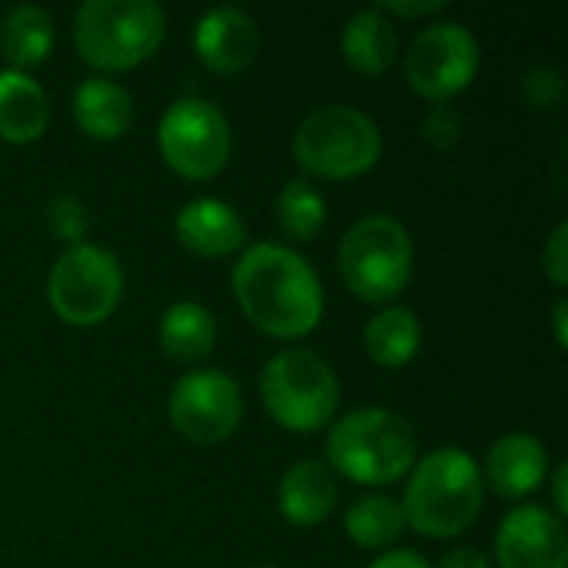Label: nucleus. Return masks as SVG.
<instances>
[{"instance_id":"13","label":"nucleus","mask_w":568,"mask_h":568,"mask_svg":"<svg viewBox=\"0 0 568 568\" xmlns=\"http://www.w3.org/2000/svg\"><path fill=\"white\" fill-rule=\"evenodd\" d=\"M193 50L210 73L236 77L256 60L260 50L256 20L240 7H213L200 17L193 30Z\"/></svg>"},{"instance_id":"29","label":"nucleus","mask_w":568,"mask_h":568,"mask_svg":"<svg viewBox=\"0 0 568 568\" xmlns=\"http://www.w3.org/2000/svg\"><path fill=\"white\" fill-rule=\"evenodd\" d=\"M446 7H449L446 0H416V3H413V0H409V3H406V0H379V3L373 7V10H376V13H383L386 20H389V17H406V20H419V17H433V13H443Z\"/></svg>"},{"instance_id":"8","label":"nucleus","mask_w":568,"mask_h":568,"mask_svg":"<svg viewBox=\"0 0 568 568\" xmlns=\"http://www.w3.org/2000/svg\"><path fill=\"white\" fill-rule=\"evenodd\" d=\"M123 296V266L120 260L97 246L80 243L67 246L47 280V300L50 310L77 329L100 326L113 316Z\"/></svg>"},{"instance_id":"15","label":"nucleus","mask_w":568,"mask_h":568,"mask_svg":"<svg viewBox=\"0 0 568 568\" xmlns=\"http://www.w3.org/2000/svg\"><path fill=\"white\" fill-rule=\"evenodd\" d=\"M546 476H549V449L529 433H509L493 443L486 456L483 483L489 479L493 493L516 503L532 496L546 483Z\"/></svg>"},{"instance_id":"25","label":"nucleus","mask_w":568,"mask_h":568,"mask_svg":"<svg viewBox=\"0 0 568 568\" xmlns=\"http://www.w3.org/2000/svg\"><path fill=\"white\" fill-rule=\"evenodd\" d=\"M47 226L67 246H80L90 233V210L77 196L60 193L47 203Z\"/></svg>"},{"instance_id":"31","label":"nucleus","mask_w":568,"mask_h":568,"mask_svg":"<svg viewBox=\"0 0 568 568\" xmlns=\"http://www.w3.org/2000/svg\"><path fill=\"white\" fill-rule=\"evenodd\" d=\"M369 568H433L426 556L413 552V549H396V552H383Z\"/></svg>"},{"instance_id":"1","label":"nucleus","mask_w":568,"mask_h":568,"mask_svg":"<svg viewBox=\"0 0 568 568\" xmlns=\"http://www.w3.org/2000/svg\"><path fill=\"white\" fill-rule=\"evenodd\" d=\"M233 296L243 316L273 339H303L323 320V283L290 246L256 243L233 266Z\"/></svg>"},{"instance_id":"14","label":"nucleus","mask_w":568,"mask_h":568,"mask_svg":"<svg viewBox=\"0 0 568 568\" xmlns=\"http://www.w3.org/2000/svg\"><path fill=\"white\" fill-rule=\"evenodd\" d=\"M173 230H176L180 246L200 260H223L246 246V223L240 210L216 196L190 200L176 213Z\"/></svg>"},{"instance_id":"20","label":"nucleus","mask_w":568,"mask_h":568,"mask_svg":"<svg viewBox=\"0 0 568 568\" xmlns=\"http://www.w3.org/2000/svg\"><path fill=\"white\" fill-rule=\"evenodd\" d=\"M366 356L383 369H403L419 356L423 326L409 306H386L379 310L363 329Z\"/></svg>"},{"instance_id":"16","label":"nucleus","mask_w":568,"mask_h":568,"mask_svg":"<svg viewBox=\"0 0 568 568\" xmlns=\"http://www.w3.org/2000/svg\"><path fill=\"white\" fill-rule=\"evenodd\" d=\"M276 503H280L283 519L296 529H313V526L326 523L339 503L333 469L316 459H303V463L290 466L280 479Z\"/></svg>"},{"instance_id":"3","label":"nucleus","mask_w":568,"mask_h":568,"mask_svg":"<svg viewBox=\"0 0 568 568\" xmlns=\"http://www.w3.org/2000/svg\"><path fill=\"white\" fill-rule=\"evenodd\" d=\"M416 433L409 419L393 409H356L343 416L326 439L333 476L339 473L359 486H393L416 466Z\"/></svg>"},{"instance_id":"10","label":"nucleus","mask_w":568,"mask_h":568,"mask_svg":"<svg viewBox=\"0 0 568 568\" xmlns=\"http://www.w3.org/2000/svg\"><path fill=\"white\" fill-rule=\"evenodd\" d=\"M479 63V40L463 23H433L406 53V83L429 103H449L473 87Z\"/></svg>"},{"instance_id":"6","label":"nucleus","mask_w":568,"mask_h":568,"mask_svg":"<svg viewBox=\"0 0 568 568\" xmlns=\"http://www.w3.org/2000/svg\"><path fill=\"white\" fill-rule=\"evenodd\" d=\"M379 156L383 133L373 116L343 103L313 110L293 136L296 166L320 180H356L369 173Z\"/></svg>"},{"instance_id":"34","label":"nucleus","mask_w":568,"mask_h":568,"mask_svg":"<svg viewBox=\"0 0 568 568\" xmlns=\"http://www.w3.org/2000/svg\"><path fill=\"white\" fill-rule=\"evenodd\" d=\"M253 568H273V566H253Z\"/></svg>"},{"instance_id":"27","label":"nucleus","mask_w":568,"mask_h":568,"mask_svg":"<svg viewBox=\"0 0 568 568\" xmlns=\"http://www.w3.org/2000/svg\"><path fill=\"white\" fill-rule=\"evenodd\" d=\"M459 136H463V116L456 113V106L433 103L426 120H423V140L439 146V150H449L459 143Z\"/></svg>"},{"instance_id":"17","label":"nucleus","mask_w":568,"mask_h":568,"mask_svg":"<svg viewBox=\"0 0 568 568\" xmlns=\"http://www.w3.org/2000/svg\"><path fill=\"white\" fill-rule=\"evenodd\" d=\"M50 103L43 87L20 70H0V140L27 146L47 133Z\"/></svg>"},{"instance_id":"9","label":"nucleus","mask_w":568,"mask_h":568,"mask_svg":"<svg viewBox=\"0 0 568 568\" xmlns=\"http://www.w3.org/2000/svg\"><path fill=\"white\" fill-rule=\"evenodd\" d=\"M163 163L183 180H213L226 170L233 133L223 110L203 97L176 100L156 130Z\"/></svg>"},{"instance_id":"30","label":"nucleus","mask_w":568,"mask_h":568,"mask_svg":"<svg viewBox=\"0 0 568 568\" xmlns=\"http://www.w3.org/2000/svg\"><path fill=\"white\" fill-rule=\"evenodd\" d=\"M436 568H493L489 556L483 549H473V546H463V549H453L439 559Z\"/></svg>"},{"instance_id":"18","label":"nucleus","mask_w":568,"mask_h":568,"mask_svg":"<svg viewBox=\"0 0 568 568\" xmlns=\"http://www.w3.org/2000/svg\"><path fill=\"white\" fill-rule=\"evenodd\" d=\"M73 120L90 140L113 143L133 123V100L116 80L90 77L73 93Z\"/></svg>"},{"instance_id":"33","label":"nucleus","mask_w":568,"mask_h":568,"mask_svg":"<svg viewBox=\"0 0 568 568\" xmlns=\"http://www.w3.org/2000/svg\"><path fill=\"white\" fill-rule=\"evenodd\" d=\"M552 326H556V343L559 349H568V303L566 296L556 303V313H552Z\"/></svg>"},{"instance_id":"21","label":"nucleus","mask_w":568,"mask_h":568,"mask_svg":"<svg viewBox=\"0 0 568 568\" xmlns=\"http://www.w3.org/2000/svg\"><path fill=\"white\" fill-rule=\"evenodd\" d=\"M399 53V33L393 20L376 10H359L343 27V57L363 77H379Z\"/></svg>"},{"instance_id":"24","label":"nucleus","mask_w":568,"mask_h":568,"mask_svg":"<svg viewBox=\"0 0 568 568\" xmlns=\"http://www.w3.org/2000/svg\"><path fill=\"white\" fill-rule=\"evenodd\" d=\"M273 216L283 230V236L296 243H310L326 226V196L310 180H290L273 206Z\"/></svg>"},{"instance_id":"7","label":"nucleus","mask_w":568,"mask_h":568,"mask_svg":"<svg viewBox=\"0 0 568 568\" xmlns=\"http://www.w3.org/2000/svg\"><path fill=\"white\" fill-rule=\"evenodd\" d=\"M260 396L270 419L286 433H320L339 409V379L323 356L310 349H283L263 366Z\"/></svg>"},{"instance_id":"23","label":"nucleus","mask_w":568,"mask_h":568,"mask_svg":"<svg viewBox=\"0 0 568 568\" xmlns=\"http://www.w3.org/2000/svg\"><path fill=\"white\" fill-rule=\"evenodd\" d=\"M346 536L359 549H389L406 532L403 506L389 496H363L346 509Z\"/></svg>"},{"instance_id":"4","label":"nucleus","mask_w":568,"mask_h":568,"mask_svg":"<svg viewBox=\"0 0 568 568\" xmlns=\"http://www.w3.org/2000/svg\"><path fill=\"white\" fill-rule=\"evenodd\" d=\"M166 37L156 0H87L73 17L77 53L100 73H123L150 60Z\"/></svg>"},{"instance_id":"22","label":"nucleus","mask_w":568,"mask_h":568,"mask_svg":"<svg viewBox=\"0 0 568 568\" xmlns=\"http://www.w3.org/2000/svg\"><path fill=\"white\" fill-rule=\"evenodd\" d=\"M53 43H57V30L43 7L20 3L0 23V50H3L10 70L27 73V70L40 67L53 53Z\"/></svg>"},{"instance_id":"32","label":"nucleus","mask_w":568,"mask_h":568,"mask_svg":"<svg viewBox=\"0 0 568 568\" xmlns=\"http://www.w3.org/2000/svg\"><path fill=\"white\" fill-rule=\"evenodd\" d=\"M566 483H568V466L562 463V466L556 469V476H552V509H549V513H556L559 519H562V516H568Z\"/></svg>"},{"instance_id":"28","label":"nucleus","mask_w":568,"mask_h":568,"mask_svg":"<svg viewBox=\"0 0 568 568\" xmlns=\"http://www.w3.org/2000/svg\"><path fill=\"white\" fill-rule=\"evenodd\" d=\"M542 270H546V276L552 280V286H556V290H566L568 286V226L566 223H559V226L552 230V236L546 240V246H542Z\"/></svg>"},{"instance_id":"5","label":"nucleus","mask_w":568,"mask_h":568,"mask_svg":"<svg viewBox=\"0 0 568 568\" xmlns=\"http://www.w3.org/2000/svg\"><path fill=\"white\" fill-rule=\"evenodd\" d=\"M413 240L409 230L386 213L356 220L336 253L339 276L353 296L373 306L396 303L413 280Z\"/></svg>"},{"instance_id":"19","label":"nucleus","mask_w":568,"mask_h":568,"mask_svg":"<svg viewBox=\"0 0 568 568\" xmlns=\"http://www.w3.org/2000/svg\"><path fill=\"white\" fill-rule=\"evenodd\" d=\"M160 349L180 366L203 363L216 346V316L200 303H173L160 320Z\"/></svg>"},{"instance_id":"2","label":"nucleus","mask_w":568,"mask_h":568,"mask_svg":"<svg viewBox=\"0 0 568 568\" xmlns=\"http://www.w3.org/2000/svg\"><path fill=\"white\" fill-rule=\"evenodd\" d=\"M483 496L486 483L479 463L466 449L443 446L409 469L403 516L406 526L426 539H453L479 519Z\"/></svg>"},{"instance_id":"26","label":"nucleus","mask_w":568,"mask_h":568,"mask_svg":"<svg viewBox=\"0 0 568 568\" xmlns=\"http://www.w3.org/2000/svg\"><path fill=\"white\" fill-rule=\"evenodd\" d=\"M562 93H566V80L552 67H532L523 77V97L536 110H552L562 100Z\"/></svg>"},{"instance_id":"11","label":"nucleus","mask_w":568,"mask_h":568,"mask_svg":"<svg viewBox=\"0 0 568 568\" xmlns=\"http://www.w3.org/2000/svg\"><path fill=\"white\" fill-rule=\"evenodd\" d=\"M173 429L193 446H220L243 423L240 383L223 369H196L176 379L166 403Z\"/></svg>"},{"instance_id":"12","label":"nucleus","mask_w":568,"mask_h":568,"mask_svg":"<svg viewBox=\"0 0 568 568\" xmlns=\"http://www.w3.org/2000/svg\"><path fill=\"white\" fill-rule=\"evenodd\" d=\"M499 568H568L566 523L546 506H516L496 532Z\"/></svg>"}]
</instances>
